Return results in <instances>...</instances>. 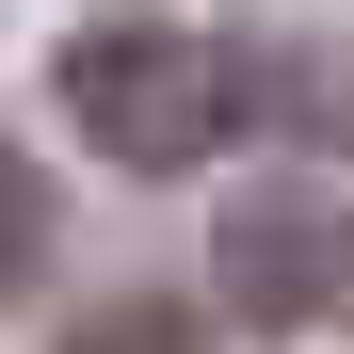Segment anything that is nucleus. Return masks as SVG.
<instances>
[{"mask_svg":"<svg viewBox=\"0 0 354 354\" xmlns=\"http://www.w3.org/2000/svg\"><path fill=\"white\" fill-rule=\"evenodd\" d=\"M48 97L113 177H209L258 129V48H225L194 17H81L48 48Z\"/></svg>","mask_w":354,"mask_h":354,"instance_id":"f257e3e1","label":"nucleus"},{"mask_svg":"<svg viewBox=\"0 0 354 354\" xmlns=\"http://www.w3.org/2000/svg\"><path fill=\"white\" fill-rule=\"evenodd\" d=\"M209 274H225L242 322H322V306H354V209L338 194H258V209H225Z\"/></svg>","mask_w":354,"mask_h":354,"instance_id":"f03ea898","label":"nucleus"},{"mask_svg":"<svg viewBox=\"0 0 354 354\" xmlns=\"http://www.w3.org/2000/svg\"><path fill=\"white\" fill-rule=\"evenodd\" d=\"M32 274H48V177L0 145V290H32Z\"/></svg>","mask_w":354,"mask_h":354,"instance_id":"7ed1b4c3","label":"nucleus"}]
</instances>
